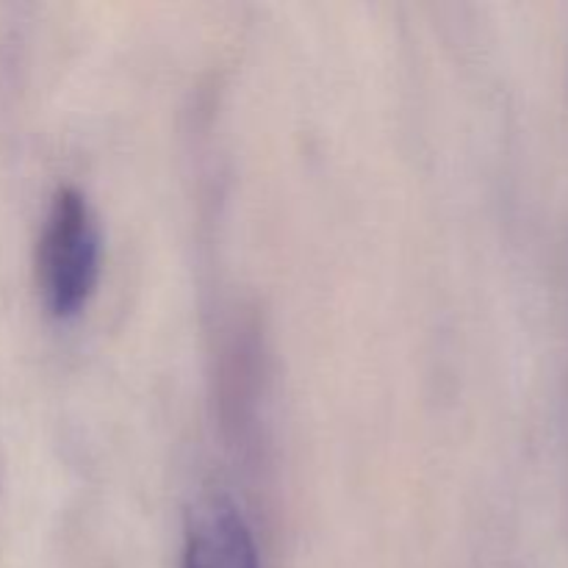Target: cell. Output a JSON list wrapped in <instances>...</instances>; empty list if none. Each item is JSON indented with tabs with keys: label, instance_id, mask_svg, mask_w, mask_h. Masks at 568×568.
I'll list each match as a JSON object with an SVG mask.
<instances>
[{
	"label": "cell",
	"instance_id": "1",
	"mask_svg": "<svg viewBox=\"0 0 568 568\" xmlns=\"http://www.w3.org/2000/svg\"><path fill=\"white\" fill-rule=\"evenodd\" d=\"M100 231L92 205L78 189L64 186L53 194L37 247L39 286L55 314H70L98 281Z\"/></svg>",
	"mask_w": 568,
	"mask_h": 568
},
{
	"label": "cell",
	"instance_id": "2",
	"mask_svg": "<svg viewBox=\"0 0 568 568\" xmlns=\"http://www.w3.org/2000/svg\"><path fill=\"white\" fill-rule=\"evenodd\" d=\"M183 568H258L253 532L225 494H209L189 514Z\"/></svg>",
	"mask_w": 568,
	"mask_h": 568
}]
</instances>
